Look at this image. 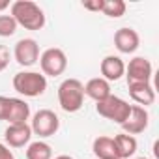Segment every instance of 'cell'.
I'll list each match as a JSON object with an SVG mask.
<instances>
[{
	"label": "cell",
	"mask_w": 159,
	"mask_h": 159,
	"mask_svg": "<svg viewBox=\"0 0 159 159\" xmlns=\"http://www.w3.org/2000/svg\"><path fill=\"white\" fill-rule=\"evenodd\" d=\"M11 17L15 19L17 26H23L26 30H41L45 26V13L43 10L30 0H17L10 6Z\"/></svg>",
	"instance_id": "6da1fadb"
},
{
	"label": "cell",
	"mask_w": 159,
	"mask_h": 159,
	"mask_svg": "<svg viewBox=\"0 0 159 159\" xmlns=\"http://www.w3.org/2000/svg\"><path fill=\"white\" fill-rule=\"evenodd\" d=\"M58 103L64 112H77L84 103V84L79 79H66L58 86Z\"/></svg>",
	"instance_id": "7a4b0ae2"
},
{
	"label": "cell",
	"mask_w": 159,
	"mask_h": 159,
	"mask_svg": "<svg viewBox=\"0 0 159 159\" xmlns=\"http://www.w3.org/2000/svg\"><path fill=\"white\" fill-rule=\"evenodd\" d=\"M13 88L25 98L43 96L47 90V77L38 71H19L13 75Z\"/></svg>",
	"instance_id": "3957f363"
},
{
	"label": "cell",
	"mask_w": 159,
	"mask_h": 159,
	"mask_svg": "<svg viewBox=\"0 0 159 159\" xmlns=\"http://www.w3.org/2000/svg\"><path fill=\"white\" fill-rule=\"evenodd\" d=\"M96 111H98L99 116H103V118H107V120H111V122L122 125V124L127 120L129 112H131V105H129L125 99H122V98L111 94L107 99H103V101H99V103L96 105Z\"/></svg>",
	"instance_id": "277c9868"
},
{
	"label": "cell",
	"mask_w": 159,
	"mask_h": 159,
	"mask_svg": "<svg viewBox=\"0 0 159 159\" xmlns=\"http://www.w3.org/2000/svg\"><path fill=\"white\" fill-rule=\"evenodd\" d=\"M39 66H41V71L43 75L47 77H58L66 71L67 67V56L62 49L58 47H51V49H45L41 54H39Z\"/></svg>",
	"instance_id": "5b68a950"
},
{
	"label": "cell",
	"mask_w": 159,
	"mask_h": 159,
	"mask_svg": "<svg viewBox=\"0 0 159 159\" xmlns=\"http://www.w3.org/2000/svg\"><path fill=\"white\" fill-rule=\"evenodd\" d=\"M32 135H38L39 139H47L56 135V131L60 129V118L49 111V109H41L32 116V124H30Z\"/></svg>",
	"instance_id": "8992f818"
},
{
	"label": "cell",
	"mask_w": 159,
	"mask_h": 159,
	"mask_svg": "<svg viewBox=\"0 0 159 159\" xmlns=\"http://www.w3.org/2000/svg\"><path fill=\"white\" fill-rule=\"evenodd\" d=\"M13 56H15V62L19 66H25V67H30L34 66L38 60H39V45L36 39L32 38H23L15 43V49H13Z\"/></svg>",
	"instance_id": "52a82bcc"
},
{
	"label": "cell",
	"mask_w": 159,
	"mask_h": 159,
	"mask_svg": "<svg viewBox=\"0 0 159 159\" xmlns=\"http://www.w3.org/2000/svg\"><path fill=\"white\" fill-rule=\"evenodd\" d=\"M152 62L144 56H135L133 60H129V64L125 66V77H127V84H135V83H150L152 79Z\"/></svg>",
	"instance_id": "ba28073f"
},
{
	"label": "cell",
	"mask_w": 159,
	"mask_h": 159,
	"mask_svg": "<svg viewBox=\"0 0 159 159\" xmlns=\"http://www.w3.org/2000/svg\"><path fill=\"white\" fill-rule=\"evenodd\" d=\"M150 124V114L144 107L139 105H131V112L127 116V120L122 124V129L125 135H139L142 133Z\"/></svg>",
	"instance_id": "9c48e42d"
},
{
	"label": "cell",
	"mask_w": 159,
	"mask_h": 159,
	"mask_svg": "<svg viewBox=\"0 0 159 159\" xmlns=\"http://www.w3.org/2000/svg\"><path fill=\"white\" fill-rule=\"evenodd\" d=\"M4 139H6V146L23 148V146L30 144L32 129H30L28 124H10L4 131Z\"/></svg>",
	"instance_id": "30bf717a"
},
{
	"label": "cell",
	"mask_w": 159,
	"mask_h": 159,
	"mask_svg": "<svg viewBox=\"0 0 159 159\" xmlns=\"http://www.w3.org/2000/svg\"><path fill=\"white\" fill-rule=\"evenodd\" d=\"M114 45H116V49L122 54H131V52H135L139 49L140 38H139L137 30H133L129 26H124V28L116 30V34H114Z\"/></svg>",
	"instance_id": "8fae6325"
},
{
	"label": "cell",
	"mask_w": 159,
	"mask_h": 159,
	"mask_svg": "<svg viewBox=\"0 0 159 159\" xmlns=\"http://www.w3.org/2000/svg\"><path fill=\"white\" fill-rule=\"evenodd\" d=\"M101 75L107 83L111 81H118L125 75V64L120 56H114V54H109L101 60Z\"/></svg>",
	"instance_id": "7c38bea8"
},
{
	"label": "cell",
	"mask_w": 159,
	"mask_h": 159,
	"mask_svg": "<svg viewBox=\"0 0 159 159\" xmlns=\"http://www.w3.org/2000/svg\"><path fill=\"white\" fill-rule=\"evenodd\" d=\"M129 88V96L135 103H139V107H148L155 103V90L152 86V83H135V84H127Z\"/></svg>",
	"instance_id": "4fadbf2b"
},
{
	"label": "cell",
	"mask_w": 159,
	"mask_h": 159,
	"mask_svg": "<svg viewBox=\"0 0 159 159\" xmlns=\"http://www.w3.org/2000/svg\"><path fill=\"white\" fill-rule=\"evenodd\" d=\"M28 118H30V105L25 99L10 98L6 122H10V124H26Z\"/></svg>",
	"instance_id": "5bb4252c"
},
{
	"label": "cell",
	"mask_w": 159,
	"mask_h": 159,
	"mask_svg": "<svg viewBox=\"0 0 159 159\" xmlns=\"http://www.w3.org/2000/svg\"><path fill=\"white\" fill-rule=\"evenodd\" d=\"M84 96H88L90 99H94L96 103L107 99L111 96V83H107L103 77H96L84 84Z\"/></svg>",
	"instance_id": "9a60e30c"
},
{
	"label": "cell",
	"mask_w": 159,
	"mask_h": 159,
	"mask_svg": "<svg viewBox=\"0 0 159 159\" xmlns=\"http://www.w3.org/2000/svg\"><path fill=\"white\" fill-rule=\"evenodd\" d=\"M112 142H114V150H116V157L118 159H129L137 152V139L133 135L120 133V135H116L112 139Z\"/></svg>",
	"instance_id": "2e32d148"
},
{
	"label": "cell",
	"mask_w": 159,
	"mask_h": 159,
	"mask_svg": "<svg viewBox=\"0 0 159 159\" xmlns=\"http://www.w3.org/2000/svg\"><path fill=\"white\" fill-rule=\"evenodd\" d=\"M92 152L98 159H118L116 150H114V142L111 137H98L92 144Z\"/></svg>",
	"instance_id": "e0dca14e"
},
{
	"label": "cell",
	"mask_w": 159,
	"mask_h": 159,
	"mask_svg": "<svg viewBox=\"0 0 159 159\" xmlns=\"http://www.w3.org/2000/svg\"><path fill=\"white\" fill-rule=\"evenodd\" d=\"M26 159H52V148L51 144L43 140L30 142L26 148Z\"/></svg>",
	"instance_id": "ac0fdd59"
},
{
	"label": "cell",
	"mask_w": 159,
	"mask_h": 159,
	"mask_svg": "<svg viewBox=\"0 0 159 159\" xmlns=\"http://www.w3.org/2000/svg\"><path fill=\"white\" fill-rule=\"evenodd\" d=\"M125 2L124 0H105V4H103V13L111 19H120L124 13H125Z\"/></svg>",
	"instance_id": "d6986e66"
},
{
	"label": "cell",
	"mask_w": 159,
	"mask_h": 159,
	"mask_svg": "<svg viewBox=\"0 0 159 159\" xmlns=\"http://www.w3.org/2000/svg\"><path fill=\"white\" fill-rule=\"evenodd\" d=\"M17 32V23L11 15H0V38H10Z\"/></svg>",
	"instance_id": "ffe728a7"
},
{
	"label": "cell",
	"mask_w": 159,
	"mask_h": 159,
	"mask_svg": "<svg viewBox=\"0 0 159 159\" xmlns=\"http://www.w3.org/2000/svg\"><path fill=\"white\" fill-rule=\"evenodd\" d=\"M10 66V49L6 45H0V71H4Z\"/></svg>",
	"instance_id": "44dd1931"
},
{
	"label": "cell",
	"mask_w": 159,
	"mask_h": 159,
	"mask_svg": "<svg viewBox=\"0 0 159 159\" xmlns=\"http://www.w3.org/2000/svg\"><path fill=\"white\" fill-rule=\"evenodd\" d=\"M103 4H105V0H86V2H83V8L88 11H101Z\"/></svg>",
	"instance_id": "7402d4cb"
},
{
	"label": "cell",
	"mask_w": 159,
	"mask_h": 159,
	"mask_svg": "<svg viewBox=\"0 0 159 159\" xmlns=\"http://www.w3.org/2000/svg\"><path fill=\"white\" fill-rule=\"evenodd\" d=\"M8 105H10V98L0 96V120H6V116H8Z\"/></svg>",
	"instance_id": "603a6c76"
},
{
	"label": "cell",
	"mask_w": 159,
	"mask_h": 159,
	"mask_svg": "<svg viewBox=\"0 0 159 159\" xmlns=\"http://www.w3.org/2000/svg\"><path fill=\"white\" fill-rule=\"evenodd\" d=\"M0 159H15V155L10 150V146H6L2 142H0Z\"/></svg>",
	"instance_id": "cb8c5ba5"
},
{
	"label": "cell",
	"mask_w": 159,
	"mask_h": 159,
	"mask_svg": "<svg viewBox=\"0 0 159 159\" xmlns=\"http://www.w3.org/2000/svg\"><path fill=\"white\" fill-rule=\"evenodd\" d=\"M6 8H10V2L8 0H0V11H4Z\"/></svg>",
	"instance_id": "d4e9b609"
},
{
	"label": "cell",
	"mask_w": 159,
	"mask_h": 159,
	"mask_svg": "<svg viewBox=\"0 0 159 159\" xmlns=\"http://www.w3.org/2000/svg\"><path fill=\"white\" fill-rule=\"evenodd\" d=\"M54 159H73L71 155H58V157H54Z\"/></svg>",
	"instance_id": "484cf974"
},
{
	"label": "cell",
	"mask_w": 159,
	"mask_h": 159,
	"mask_svg": "<svg viewBox=\"0 0 159 159\" xmlns=\"http://www.w3.org/2000/svg\"><path fill=\"white\" fill-rule=\"evenodd\" d=\"M135 159H148V157H135Z\"/></svg>",
	"instance_id": "4316f807"
}]
</instances>
